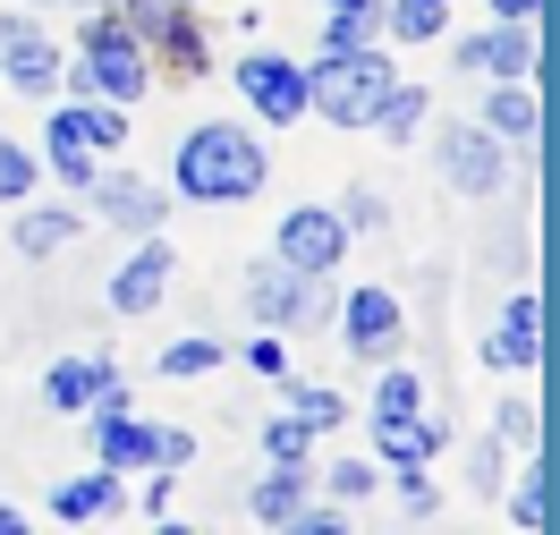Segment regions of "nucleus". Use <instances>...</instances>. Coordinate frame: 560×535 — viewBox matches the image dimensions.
<instances>
[{
  "label": "nucleus",
  "instance_id": "5",
  "mask_svg": "<svg viewBox=\"0 0 560 535\" xmlns=\"http://www.w3.org/2000/svg\"><path fill=\"white\" fill-rule=\"evenodd\" d=\"M272 255L289 264V272H306V281H331L340 255H349V221L323 213V205H298V213L280 221V247Z\"/></svg>",
  "mask_w": 560,
  "mask_h": 535
},
{
  "label": "nucleus",
  "instance_id": "31",
  "mask_svg": "<svg viewBox=\"0 0 560 535\" xmlns=\"http://www.w3.org/2000/svg\"><path fill=\"white\" fill-rule=\"evenodd\" d=\"M492 426H501V442H518V451H535V442H544V433H535V408H518V399H510Z\"/></svg>",
  "mask_w": 560,
  "mask_h": 535
},
{
  "label": "nucleus",
  "instance_id": "26",
  "mask_svg": "<svg viewBox=\"0 0 560 535\" xmlns=\"http://www.w3.org/2000/svg\"><path fill=\"white\" fill-rule=\"evenodd\" d=\"M280 383H289V374H280ZM289 408H298L306 426H340V417H349V399L323 392V383H289Z\"/></svg>",
  "mask_w": 560,
  "mask_h": 535
},
{
  "label": "nucleus",
  "instance_id": "25",
  "mask_svg": "<svg viewBox=\"0 0 560 535\" xmlns=\"http://www.w3.org/2000/svg\"><path fill=\"white\" fill-rule=\"evenodd\" d=\"M212 365H221V340H205V332H187V340H171V349H162V374H171V383L212 374Z\"/></svg>",
  "mask_w": 560,
  "mask_h": 535
},
{
  "label": "nucleus",
  "instance_id": "19",
  "mask_svg": "<svg viewBox=\"0 0 560 535\" xmlns=\"http://www.w3.org/2000/svg\"><path fill=\"white\" fill-rule=\"evenodd\" d=\"M77 230H85V221H77L69 205H26V213H18V255H60Z\"/></svg>",
  "mask_w": 560,
  "mask_h": 535
},
{
  "label": "nucleus",
  "instance_id": "39",
  "mask_svg": "<svg viewBox=\"0 0 560 535\" xmlns=\"http://www.w3.org/2000/svg\"><path fill=\"white\" fill-rule=\"evenodd\" d=\"M18 527H26V519H18V510H9V501H0V535H18Z\"/></svg>",
  "mask_w": 560,
  "mask_h": 535
},
{
  "label": "nucleus",
  "instance_id": "14",
  "mask_svg": "<svg viewBox=\"0 0 560 535\" xmlns=\"http://www.w3.org/2000/svg\"><path fill=\"white\" fill-rule=\"evenodd\" d=\"M458 69H467V77H535V35H526L518 18H501L492 35L458 43Z\"/></svg>",
  "mask_w": 560,
  "mask_h": 535
},
{
  "label": "nucleus",
  "instance_id": "1",
  "mask_svg": "<svg viewBox=\"0 0 560 535\" xmlns=\"http://www.w3.org/2000/svg\"><path fill=\"white\" fill-rule=\"evenodd\" d=\"M171 178H178V196H196V205H246V196H264L272 153L246 137L238 119H205V128H187Z\"/></svg>",
  "mask_w": 560,
  "mask_h": 535
},
{
  "label": "nucleus",
  "instance_id": "22",
  "mask_svg": "<svg viewBox=\"0 0 560 535\" xmlns=\"http://www.w3.org/2000/svg\"><path fill=\"white\" fill-rule=\"evenodd\" d=\"M298 501H306V476H298L289 460H272V476H264V485L246 493V510H255L264 527H289V510H298Z\"/></svg>",
  "mask_w": 560,
  "mask_h": 535
},
{
  "label": "nucleus",
  "instance_id": "24",
  "mask_svg": "<svg viewBox=\"0 0 560 535\" xmlns=\"http://www.w3.org/2000/svg\"><path fill=\"white\" fill-rule=\"evenodd\" d=\"M442 18H451V0H390L383 26H390L399 43H433V35H442Z\"/></svg>",
  "mask_w": 560,
  "mask_h": 535
},
{
  "label": "nucleus",
  "instance_id": "17",
  "mask_svg": "<svg viewBox=\"0 0 560 535\" xmlns=\"http://www.w3.org/2000/svg\"><path fill=\"white\" fill-rule=\"evenodd\" d=\"M110 383H119V374H110V357H60V365L43 374V399L69 417V408H94Z\"/></svg>",
  "mask_w": 560,
  "mask_h": 535
},
{
  "label": "nucleus",
  "instance_id": "3",
  "mask_svg": "<svg viewBox=\"0 0 560 535\" xmlns=\"http://www.w3.org/2000/svg\"><path fill=\"white\" fill-rule=\"evenodd\" d=\"M85 94H103V103H137L144 94V43L128 35V18H94L85 26V69H77Z\"/></svg>",
  "mask_w": 560,
  "mask_h": 535
},
{
  "label": "nucleus",
  "instance_id": "8",
  "mask_svg": "<svg viewBox=\"0 0 560 535\" xmlns=\"http://www.w3.org/2000/svg\"><path fill=\"white\" fill-rule=\"evenodd\" d=\"M238 94L264 111V128L306 119V69H298V60H280V51H246V60H238Z\"/></svg>",
  "mask_w": 560,
  "mask_h": 535
},
{
  "label": "nucleus",
  "instance_id": "30",
  "mask_svg": "<svg viewBox=\"0 0 560 535\" xmlns=\"http://www.w3.org/2000/svg\"><path fill=\"white\" fill-rule=\"evenodd\" d=\"M246 365H255V374H272V383H280V374H289V340H280L272 323H264V332L246 340Z\"/></svg>",
  "mask_w": 560,
  "mask_h": 535
},
{
  "label": "nucleus",
  "instance_id": "37",
  "mask_svg": "<svg viewBox=\"0 0 560 535\" xmlns=\"http://www.w3.org/2000/svg\"><path fill=\"white\" fill-rule=\"evenodd\" d=\"M492 9H501V18H518V26H535V18H544V0H492Z\"/></svg>",
  "mask_w": 560,
  "mask_h": 535
},
{
  "label": "nucleus",
  "instance_id": "10",
  "mask_svg": "<svg viewBox=\"0 0 560 535\" xmlns=\"http://www.w3.org/2000/svg\"><path fill=\"white\" fill-rule=\"evenodd\" d=\"M171 272H178V255L162 247L153 230H144V239H137V255H128V264L110 272V315H153V306L171 298Z\"/></svg>",
  "mask_w": 560,
  "mask_h": 535
},
{
  "label": "nucleus",
  "instance_id": "32",
  "mask_svg": "<svg viewBox=\"0 0 560 535\" xmlns=\"http://www.w3.org/2000/svg\"><path fill=\"white\" fill-rule=\"evenodd\" d=\"M331 493H340V501H365V493H374V467H365V460H340V467H331Z\"/></svg>",
  "mask_w": 560,
  "mask_h": 535
},
{
  "label": "nucleus",
  "instance_id": "20",
  "mask_svg": "<svg viewBox=\"0 0 560 535\" xmlns=\"http://www.w3.org/2000/svg\"><path fill=\"white\" fill-rule=\"evenodd\" d=\"M128 35L178 43V51H187V60H205V35H187V18H178L171 0H128Z\"/></svg>",
  "mask_w": 560,
  "mask_h": 535
},
{
  "label": "nucleus",
  "instance_id": "2",
  "mask_svg": "<svg viewBox=\"0 0 560 535\" xmlns=\"http://www.w3.org/2000/svg\"><path fill=\"white\" fill-rule=\"evenodd\" d=\"M390 85H399L390 60H374L365 43H357V51H323V69L306 77V111H323L331 128H374V111H383Z\"/></svg>",
  "mask_w": 560,
  "mask_h": 535
},
{
  "label": "nucleus",
  "instance_id": "12",
  "mask_svg": "<svg viewBox=\"0 0 560 535\" xmlns=\"http://www.w3.org/2000/svg\"><path fill=\"white\" fill-rule=\"evenodd\" d=\"M535 357H544V306H535V289H518V298L501 306V323H492L485 365H501V374H526Z\"/></svg>",
  "mask_w": 560,
  "mask_h": 535
},
{
  "label": "nucleus",
  "instance_id": "29",
  "mask_svg": "<svg viewBox=\"0 0 560 535\" xmlns=\"http://www.w3.org/2000/svg\"><path fill=\"white\" fill-rule=\"evenodd\" d=\"M26 187H35V153L0 137V205H26Z\"/></svg>",
  "mask_w": 560,
  "mask_h": 535
},
{
  "label": "nucleus",
  "instance_id": "18",
  "mask_svg": "<svg viewBox=\"0 0 560 535\" xmlns=\"http://www.w3.org/2000/svg\"><path fill=\"white\" fill-rule=\"evenodd\" d=\"M485 128H492L501 144H526V137H535V94H526V77H501V85H492Z\"/></svg>",
  "mask_w": 560,
  "mask_h": 535
},
{
  "label": "nucleus",
  "instance_id": "15",
  "mask_svg": "<svg viewBox=\"0 0 560 535\" xmlns=\"http://www.w3.org/2000/svg\"><path fill=\"white\" fill-rule=\"evenodd\" d=\"M119 501H128V476H119V467H94V476L51 485V519H60V527H85V519H110Z\"/></svg>",
  "mask_w": 560,
  "mask_h": 535
},
{
  "label": "nucleus",
  "instance_id": "16",
  "mask_svg": "<svg viewBox=\"0 0 560 535\" xmlns=\"http://www.w3.org/2000/svg\"><path fill=\"white\" fill-rule=\"evenodd\" d=\"M43 144H77V153H119V144H128V119H119V111L60 103V111H51V128H43Z\"/></svg>",
  "mask_w": 560,
  "mask_h": 535
},
{
  "label": "nucleus",
  "instance_id": "7",
  "mask_svg": "<svg viewBox=\"0 0 560 535\" xmlns=\"http://www.w3.org/2000/svg\"><path fill=\"white\" fill-rule=\"evenodd\" d=\"M0 77H9L18 94H51V85H60V43L35 26V9H9V18H0Z\"/></svg>",
  "mask_w": 560,
  "mask_h": 535
},
{
  "label": "nucleus",
  "instance_id": "38",
  "mask_svg": "<svg viewBox=\"0 0 560 535\" xmlns=\"http://www.w3.org/2000/svg\"><path fill=\"white\" fill-rule=\"evenodd\" d=\"M323 18H374V0H323Z\"/></svg>",
  "mask_w": 560,
  "mask_h": 535
},
{
  "label": "nucleus",
  "instance_id": "36",
  "mask_svg": "<svg viewBox=\"0 0 560 535\" xmlns=\"http://www.w3.org/2000/svg\"><path fill=\"white\" fill-rule=\"evenodd\" d=\"M399 493H408V510H417V519L433 510V485H424V467H399Z\"/></svg>",
  "mask_w": 560,
  "mask_h": 535
},
{
  "label": "nucleus",
  "instance_id": "28",
  "mask_svg": "<svg viewBox=\"0 0 560 535\" xmlns=\"http://www.w3.org/2000/svg\"><path fill=\"white\" fill-rule=\"evenodd\" d=\"M306 442H315V426H306V417H298V408H289V417H272V426H264V451H272V460H306Z\"/></svg>",
  "mask_w": 560,
  "mask_h": 535
},
{
  "label": "nucleus",
  "instance_id": "35",
  "mask_svg": "<svg viewBox=\"0 0 560 535\" xmlns=\"http://www.w3.org/2000/svg\"><path fill=\"white\" fill-rule=\"evenodd\" d=\"M289 527H306V535H340V510H306V501H298V510H289Z\"/></svg>",
  "mask_w": 560,
  "mask_h": 535
},
{
  "label": "nucleus",
  "instance_id": "33",
  "mask_svg": "<svg viewBox=\"0 0 560 535\" xmlns=\"http://www.w3.org/2000/svg\"><path fill=\"white\" fill-rule=\"evenodd\" d=\"M51 171L69 178V187H85V178H94V162H85V153H77V144H51Z\"/></svg>",
  "mask_w": 560,
  "mask_h": 535
},
{
  "label": "nucleus",
  "instance_id": "27",
  "mask_svg": "<svg viewBox=\"0 0 560 535\" xmlns=\"http://www.w3.org/2000/svg\"><path fill=\"white\" fill-rule=\"evenodd\" d=\"M417 408H424L417 374H408V365H390L383 383H374V417H417Z\"/></svg>",
  "mask_w": 560,
  "mask_h": 535
},
{
  "label": "nucleus",
  "instance_id": "13",
  "mask_svg": "<svg viewBox=\"0 0 560 535\" xmlns=\"http://www.w3.org/2000/svg\"><path fill=\"white\" fill-rule=\"evenodd\" d=\"M340 332H349V349H357V357H374V365H383V357L399 349L408 315H399V298H390V289H357L349 315H340Z\"/></svg>",
  "mask_w": 560,
  "mask_h": 535
},
{
  "label": "nucleus",
  "instance_id": "9",
  "mask_svg": "<svg viewBox=\"0 0 560 535\" xmlns=\"http://www.w3.org/2000/svg\"><path fill=\"white\" fill-rule=\"evenodd\" d=\"M246 306H255V323H272V332H289V323H315L323 315V289L306 281V272H289V264H255L246 272Z\"/></svg>",
  "mask_w": 560,
  "mask_h": 535
},
{
  "label": "nucleus",
  "instance_id": "23",
  "mask_svg": "<svg viewBox=\"0 0 560 535\" xmlns=\"http://www.w3.org/2000/svg\"><path fill=\"white\" fill-rule=\"evenodd\" d=\"M374 128H383L390 144H408V137L424 128V85H390L383 111H374Z\"/></svg>",
  "mask_w": 560,
  "mask_h": 535
},
{
  "label": "nucleus",
  "instance_id": "21",
  "mask_svg": "<svg viewBox=\"0 0 560 535\" xmlns=\"http://www.w3.org/2000/svg\"><path fill=\"white\" fill-rule=\"evenodd\" d=\"M510 519H518V527H552V460H544V442L526 451V476H518V493H510Z\"/></svg>",
  "mask_w": 560,
  "mask_h": 535
},
{
  "label": "nucleus",
  "instance_id": "34",
  "mask_svg": "<svg viewBox=\"0 0 560 535\" xmlns=\"http://www.w3.org/2000/svg\"><path fill=\"white\" fill-rule=\"evenodd\" d=\"M196 460V433L187 426H162V467H187Z\"/></svg>",
  "mask_w": 560,
  "mask_h": 535
},
{
  "label": "nucleus",
  "instance_id": "4",
  "mask_svg": "<svg viewBox=\"0 0 560 535\" xmlns=\"http://www.w3.org/2000/svg\"><path fill=\"white\" fill-rule=\"evenodd\" d=\"M94 451H103V467H119V476L162 467V426H144L137 408H128V392L110 383V392L94 399Z\"/></svg>",
  "mask_w": 560,
  "mask_h": 535
},
{
  "label": "nucleus",
  "instance_id": "11",
  "mask_svg": "<svg viewBox=\"0 0 560 535\" xmlns=\"http://www.w3.org/2000/svg\"><path fill=\"white\" fill-rule=\"evenodd\" d=\"M85 196L103 205V221H119V230H162V187L153 178H137V171H94L85 178Z\"/></svg>",
  "mask_w": 560,
  "mask_h": 535
},
{
  "label": "nucleus",
  "instance_id": "6",
  "mask_svg": "<svg viewBox=\"0 0 560 535\" xmlns=\"http://www.w3.org/2000/svg\"><path fill=\"white\" fill-rule=\"evenodd\" d=\"M433 171L451 178L458 196H492L510 162H501V137H492V128H467V119H451V128L433 137Z\"/></svg>",
  "mask_w": 560,
  "mask_h": 535
}]
</instances>
